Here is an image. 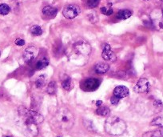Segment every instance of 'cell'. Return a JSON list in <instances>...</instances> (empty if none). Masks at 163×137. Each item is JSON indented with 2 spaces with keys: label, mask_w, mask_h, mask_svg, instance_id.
<instances>
[{
  "label": "cell",
  "mask_w": 163,
  "mask_h": 137,
  "mask_svg": "<svg viewBox=\"0 0 163 137\" xmlns=\"http://www.w3.org/2000/svg\"><path fill=\"white\" fill-rule=\"evenodd\" d=\"M22 118V132L27 137H35L38 134V129L37 124L33 122L28 117L20 115Z\"/></svg>",
  "instance_id": "277c9868"
},
{
  "label": "cell",
  "mask_w": 163,
  "mask_h": 137,
  "mask_svg": "<svg viewBox=\"0 0 163 137\" xmlns=\"http://www.w3.org/2000/svg\"><path fill=\"white\" fill-rule=\"evenodd\" d=\"M132 15V12H130V10H121L118 12L117 14V18L119 19H122V20H125V19H127Z\"/></svg>",
  "instance_id": "9a60e30c"
},
{
  "label": "cell",
  "mask_w": 163,
  "mask_h": 137,
  "mask_svg": "<svg viewBox=\"0 0 163 137\" xmlns=\"http://www.w3.org/2000/svg\"><path fill=\"white\" fill-rule=\"evenodd\" d=\"M53 52H54V54L55 56H61L63 54V47L62 45V43L60 42L58 43H56L55 45H54V48H53Z\"/></svg>",
  "instance_id": "ac0fdd59"
},
{
  "label": "cell",
  "mask_w": 163,
  "mask_h": 137,
  "mask_svg": "<svg viewBox=\"0 0 163 137\" xmlns=\"http://www.w3.org/2000/svg\"><path fill=\"white\" fill-rule=\"evenodd\" d=\"M102 56H103V59L106 61L113 62V61L116 60V55L111 51L110 46L109 44H106L104 46L103 50V53H102Z\"/></svg>",
  "instance_id": "30bf717a"
},
{
  "label": "cell",
  "mask_w": 163,
  "mask_h": 137,
  "mask_svg": "<svg viewBox=\"0 0 163 137\" xmlns=\"http://www.w3.org/2000/svg\"><path fill=\"white\" fill-rule=\"evenodd\" d=\"M99 4V0H86V5L89 8H94Z\"/></svg>",
  "instance_id": "484cf974"
},
{
  "label": "cell",
  "mask_w": 163,
  "mask_h": 137,
  "mask_svg": "<svg viewBox=\"0 0 163 137\" xmlns=\"http://www.w3.org/2000/svg\"><path fill=\"white\" fill-rule=\"evenodd\" d=\"M18 114L19 115H24V116L28 117L33 122H34L37 125L43 123L44 120V118L41 114L31 109H27L25 107H20L18 108Z\"/></svg>",
  "instance_id": "5b68a950"
},
{
  "label": "cell",
  "mask_w": 163,
  "mask_h": 137,
  "mask_svg": "<svg viewBox=\"0 0 163 137\" xmlns=\"http://www.w3.org/2000/svg\"><path fill=\"white\" fill-rule=\"evenodd\" d=\"M151 125L163 127V118L162 117H157L151 122Z\"/></svg>",
  "instance_id": "d4e9b609"
},
{
  "label": "cell",
  "mask_w": 163,
  "mask_h": 137,
  "mask_svg": "<svg viewBox=\"0 0 163 137\" xmlns=\"http://www.w3.org/2000/svg\"><path fill=\"white\" fill-rule=\"evenodd\" d=\"M99 85H100V82L98 79H94V78H90V79L83 81L81 84V88L86 92H94L98 89Z\"/></svg>",
  "instance_id": "ba28073f"
},
{
  "label": "cell",
  "mask_w": 163,
  "mask_h": 137,
  "mask_svg": "<svg viewBox=\"0 0 163 137\" xmlns=\"http://www.w3.org/2000/svg\"><path fill=\"white\" fill-rule=\"evenodd\" d=\"M126 124L124 120L115 115L108 116L105 123V131L112 135H119L126 130Z\"/></svg>",
  "instance_id": "7a4b0ae2"
},
{
  "label": "cell",
  "mask_w": 163,
  "mask_h": 137,
  "mask_svg": "<svg viewBox=\"0 0 163 137\" xmlns=\"http://www.w3.org/2000/svg\"><path fill=\"white\" fill-rule=\"evenodd\" d=\"M43 15L46 18H54L58 13V9L51 6H47L43 9Z\"/></svg>",
  "instance_id": "7c38bea8"
},
{
  "label": "cell",
  "mask_w": 163,
  "mask_h": 137,
  "mask_svg": "<svg viewBox=\"0 0 163 137\" xmlns=\"http://www.w3.org/2000/svg\"><path fill=\"white\" fill-rule=\"evenodd\" d=\"M11 12V8L7 4L2 3L0 4V15H7Z\"/></svg>",
  "instance_id": "603a6c76"
},
{
  "label": "cell",
  "mask_w": 163,
  "mask_h": 137,
  "mask_svg": "<svg viewBox=\"0 0 163 137\" xmlns=\"http://www.w3.org/2000/svg\"><path fill=\"white\" fill-rule=\"evenodd\" d=\"M142 137H162V133L161 130L151 131V132L144 133Z\"/></svg>",
  "instance_id": "ffe728a7"
},
{
  "label": "cell",
  "mask_w": 163,
  "mask_h": 137,
  "mask_svg": "<svg viewBox=\"0 0 163 137\" xmlns=\"http://www.w3.org/2000/svg\"><path fill=\"white\" fill-rule=\"evenodd\" d=\"M53 122L55 127L62 131L70 130L75 122L74 114L66 106L56 108L53 115Z\"/></svg>",
  "instance_id": "6da1fadb"
},
{
  "label": "cell",
  "mask_w": 163,
  "mask_h": 137,
  "mask_svg": "<svg viewBox=\"0 0 163 137\" xmlns=\"http://www.w3.org/2000/svg\"><path fill=\"white\" fill-rule=\"evenodd\" d=\"M150 89V82L146 79H140L134 86V91L138 93H145Z\"/></svg>",
  "instance_id": "9c48e42d"
},
{
  "label": "cell",
  "mask_w": 163,
  "mask_h": 137,
  "mask_svg": "<svg viewBox=\"0 0 163 137\" xmlns=\"http://www.w3.org/2000/svg\"><path fill=\"white\" fill-rule=\"evenodd\" d=\"M0 54H1V53H0Z\"/></svg>",
  "instance_id": "836d02e7"
},
{
  "label": "cell",
  "mask_w": 163,
  "mask_h": 137,
  "mask_svg": "<svg viewBox=\"0 0 163 137\" xmlns=\"http://www.w3.org/2000/svg\"><path fill=\"white\" fill-rule=\"evenodd\" d=\"M129 95H130L129 89L125 86H118L114 88V95L119 97V99L129 96Z\"/></svg>",
  "instance_id": "8fae6325"
},
{
  "label": "cell",
  "mask_w": 163,
  "mask_h": 137,
  "mask_svg": "<svg viewBox=\"0 0 163 137\" xmlns=\"http://www.w3.org/2000/svg\"><path fill=\"white\" fill-rule=\"evenodd\" d=\"M46 83V76L44 75H41L37 78L35 81V86L37 88H43Z\"/></svg>",
  "instance_id": "7402d4cb"
},
{
  "label": "cell",
  "mask_w": 163,
  "mask_h": 137,
  "mask_svg": "<svg viewBox=\"0 0 163 137\" xmlns=\"http://www.w3.org/2000/svg\"><path fill=\"white\" fill-rule=\"evenodd\" d=\"M49 59H48L47 57H44V58L39 59V60L36 63L35 68L37 70L44 69V68H46L47 66L49 65Z\"/></svg>",
  "instance_id": "2e32d148"
},
{
  "label": "cell",
  "mask_w": 163,
  "mask_h": 137,
  "mask_svg": "<svg viewBox=\"0 0 163 137\" xmlns=\"http://www.w3.org/2000/svg\"><path fill=\"white\" fill-rule=\"evenodd\" d=\"M7 137H11V136H7Z\"/></svg>",
  "instance_id": "4dcf8cb0"
},
{
  "label": "cell",
  "mask_w": 163,
  "mask_h": 137,
  "mask_svg": "<svg viewBox=\"0 0 163 137\" xmlns=\"http://www.w3.org/2000/svg\"><path fill=\"white\" fill-rule=\"evenodd\" d=\"M102 104H103V102L101 101V100H98V101L96 102V105L98 106V107H101Z\"/></svg>",
  "instance_id": "f1b7e54d"
},
{
  "label": "cell",
  "mask_w": 163,
  "mask_h": 137,
  "mask_svg": "<svg viewBox=\"0 0 163 137\" xmlns=\"http://www.w3.org/2000/svg\"><path fill=\"white\" fill-rule=\"evenodd\" d=\"M91 52V47L88 42L83 39L76 41L72 46V54L70 58L75 59V58H86Z\"/></svg>",
  "instance_id": "3957f363"
},
{
  "label": "cell",
  "mask_w": 163,
  "mask_h": 137,
  "mask_svg": "<svg viewBox=\"0 0 163 137\" xmlns=\"http://www.w3.org/2000/svg\"><path fill=\"white\" fill-rule=\"evenodd\" d=\"M61 83H62V87L65 90L70 91L72 88L71 78L67 75H63V76L61 77Z\"/></svg>",
  "instance_id": "4fadbf2b"
},
{
  "label": "cell",
  "mask_w": 163,
  "mask_h": 137,
  "mask_svg": "<svg viewBox=\"0 0 163 137\" xmlns=\"http://www.w3.org/2000/svg\"><path fill=\"white\" fill-rule=\"evenodd\" d=\"M38 49L34 46H29L25 49L23 52V59H24L25 63H31L35 58L38 55Z\"/></svg>",
  "instance_id": "52a82bcc"
},
{
  "label": "cell",
  "mask_w": 163,
  "mask_h": 137,
  "mask_svg": "<svg viewBox=\"0 0 163 137\" xmlns=\"http://www.w3.org/2000/svg\"><path fill=\"white\" fill-rule=\"evenodd\" d=\"M101 12L103 14V15H111L112 14H113V12H114V11H113V9H112L111 7H103L101 8Z\"/></svg>",
  "instance_id": "cb8c5ba5"
},
{
  "label": "cell",
  "mask_w": 163,
  "mask_h": 137,
  "mask_svg": "<svg viewBox=\"0 0 163 137\" xmlns=\"http://www.w3.org/2000/svg\"><path fill=\"white\" fill-rule=\"evenodd\" d=\"M96 113L97 115H101V116H109L110 110H109V108L108 107L101 106V107L98 108V109L96 110Z\"/></svg>",
  "instance_id": "e0dca14e"
},
{
  "label": "cell",
  "mask_w": 163,
  "mask_h": 137,
  "mask_svg": "<svg viewBox=\"0 0 163 137\" xmlns=\"http://www.w3.org/2000/svg\"><path fill=\"white\" fill-rule=\"evenodd\" d=\"M161 133H162V137H163V130L161 131Z\"/></svg>",
  "instance_id": "f546056e"
},
{
  "label": "cell",
  "mask_w": 163,
  "mask_h": 137,
  "mask_svg": "<svg viewBox=\"0 0 163 137\" xmlns=\"http://www.w3.org/2000/svg\"><path fill=\"white\" fill-rule=\"evenodd\" d=\"M30 32L34 36H39L43 34V30H42L41 27L38 26V25H34V26H32V27H31Z\"/></svg>",
  "instance_id": "44dd1931"
},
{
  "label": "cell",
  "mask_w": 163,
  "mask_h": 137,
  "mask_svg": "<svg viewBox=\"0 0 163 137\" xmlns=\"http://www.w3.org/2000/svg\"><path fill=\"white\" fill-rule=\"evenodd\" d=\"M94 69L98 74H105L109 71V66L106 63H98L95 65Z\"/></svg>",
  "instance_id": "5bb4252c"
},
{
  "label": "cell",
  "mask_w": 163,
  "mask_h": 137,
  "mask_svg": "<svg viewBox=\"0 0 163 137\" xmlns=\"http://www.w3.org/2000/svg\"><path fill=\"white\" fill-rule=\"evenodd\" d=\"M81 9L78 5L70 4L67 5L63 10V15L66 18L73 19L80 14Z\"/></svg>",
  "instance_id": "8992f818"
},
{
  "label": "cell",
  "mask_w": 163,
  "mask_h": 137,
  "mask_svg": "<svg viewBox=\"0 0 163 137\" xmlns=\"http://www.w3.org/2000/svg\"><path fill=\"white\" fill-rule=\"evenodd\" d=\"M58 137H60V136H58Z\"/></svg>",
  "instance_id": "1f68e13d"
},
{
  "label": "cell",
  "mask_w": 163,
  "mask_h": 137,
  "mask_svg": "<svg viewBox=\"0 0 163 137\" xmlns=\"http://www.w3.org/2000/svg\"><path fill=\"white\" fill-rule=\"evenodd\" d=\"M162 12H163V11H162Z\"/></svg>",
  "instance_id": "d6a6232c"
},
{
  "label": "cell",
  "mask_w": 163,
  "mask_h": 137,
  "mask_svg": "<svg viewBox=\"0 0 163 137\" xmlns=\"http://www.w3.org/2000/svg\"><path fill=\"white\" fill-rule=\"evenodd\" d=\"M15 44L18 46H23L25 44V41L22 38H17L15 40Z\"/></svg>",
  "instance_id": "83f0119b"
},
{
  "label": "cell",
  "mask_w": 163,
  "mask_h": 137,
  "mask_svg": "<svg viewBox=\"0 0 163 137\" xmlns=\"http://www.w3.org/2000/svg\"><path fill=\"white\" fill-rule=\"evenodd\" d=\"M56 91H57V84H56L55 82L54 81L50 82L47 88V94L50 95H53L56 93Z\"/></svg>",
  "instance_id": "d6986e66"
},
{
  "label": "cell",
  "mask_w": 163,
  "mask_h": 137,
  "mask_svg": "<svg viewBox=\"0 0 163 137\" xmlns=\"http://www.w3.org/2000/svg\"><path fill=\"white\" fill-rule=\"evenodd\" d=\"M119 100H120V99H119V97L115 96V95H113L111 97V99H110V102H111L113 105H117L119 103Z\"/></svg>",
  "instance_id": "4316f807"
}]
</instances>
